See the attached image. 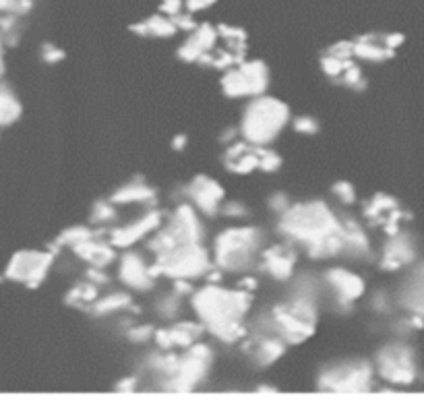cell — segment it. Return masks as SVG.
Masks as SVG:
<instances>
[{
    "label": "cell",
    "instance_id": "e0dca14e",
    "mask_svg": "<svg viewBox=\"0 0 424 420\" xmlns=\"http://www.w3.org/2000/svg\"><path fill=\"white\" fill-rule=\"evenodd\" d=\"M120 280L129 286V288H135V290H149L153 286V271H151V265H147L143 261V257L131 253V255H125L123 261H120Z\"/></svg>",
    "mask_w": 424,
    "mask_h": 420
},
{
    "label": "cell",
    "instance_id": "9a60e30c",
    "mask_svg": "<svg viewBox=\"0 0 424 420\" xmlns=\"http://www.w3.org/2000/svg\"><path fill=\"white\" fill-rule=\"evenodd\" d=\"M325 280L333 288L339 304H352V302H356L364 294V280L360 275L352 273V271L335 267V269L327 271Z\"/></svg>",
    "mask_w": 424,
    "mask_h": 420
},
{
    "label": "cell",
    "instance_id": "8fae6325",
    "mask_svg": "<svg viewBox=\"0 0 424 420\" xmlns=\"http://www.w3.org/2000/svg\"><path fill=\"white\" fill-rule=\"evenodd\" d=\"M271 327L286 344H300L315 333V321L298 315L288 302L271 311Z\"/></svg>",
    "mask_w": 424,
    "mask_h": 420
},
{
    "label": "cell",
    "instance_id": "681fc988",
    "mask_svg": "<svg viewBox=\"0 0 424 420\" xmlns=\"http://www.w3.org/2000/svg\"><path fill=\"white\" fill-rule=\"evenodd\" d=\"M116 389H118V391H133V389H135V379H127V381L118 383Z\"/></svg>",
    "mask_w": 424,
    "mask_h": 420
},
{
    "label": "cell",
    "instance_id": "7dc6e473",
    "mask_svg": "<svg viewBox=\"0 0 424 420\" xmlns=\"http://www.w3.org/2000/svg\"><path fill=\"white\" fill-rule=\"evenodd\" d=\"M87 277H89V282H94V284H98V286H104V284H108V275H106L104 271H100V267H94V269H89Z\"/></svg>",
    "mask_w": 424,
    "mask_h": 420
},
{
    "label": "cell",
    "instance_id": "ffe728a7",
    "mask_svg": "<svg viewBox=\"0 0 424 420\" xmlns=\"http://www.w3.org/2000/svg\"><path fill=\"white\" fill-rule=\"evenodd\" d=\"M414 244L412 240L405 236V234H391L389 242L385 244L383 249V261H381V267L383 269H399L403 265H407L412 259H414Z\"/></svg>",
    "mask_w": 424,
    "mask_h": 420
},
{
    "label": "cell",
    "instance_id": "cb8c5ba5",
    "mask_svg": "<svg viewBox=\"0 0 424 420\" xmlns=\"http://www.w3.org/2000/svg\"><path fill=\"white\" fill-rule=\"evenodd\" d=\"M131 30H133L135 34L147 36V38H172V36L178 32L174 19L168 17V15H162V13H160V15H153V17H149V19L137 23V25H133Z\"/></svg>",
    "mask_w": 424,
    "mask_h": 420
},
{
    "label": "cell",
    "instance_id": "4dcf8cb0",
    "mask_svg": "<svg viewBox=\"0 0 424 420\" xmlns=\"http://www.w3.org/2000/svg\"><path fill=\"white\" fill-rule=\"evenodd\" d=\"M89 238H96V234H94L89 228H85V226H75V228L67 230V232L59 238V244H71V246H75V244H79V242L89 240Z\"/></svg>",
    "mask_w": 424,
    "mask_h": 420
},
{
    "label": "cell",
    "instance_id": "f1b7e54d",
    "mask_svg": "<svg viewBox=\"0 0 424 420\" xmlns=\"http://www.w3.org/2000/svg\"><path fill=\"white\" fill-rule=\"evenodd\" d=\"M21 114L19 102L5 90H0V125H9Z\"/></svg>",
    "mask_w": 424,
    "mask_h": 420
},
{
    "label": "cell",
    "instance_id": "f546056e",
    "mask_svg": "<svg viewBox=\"0 0 424 420\" xmlns=\"http://www.w3.org/2000/svg\"><path fill=\"white\" fill-rule=\"evenodd\" d=\"M397 209V201L387 197V195H377L364 209V216L370 220H381L385 211H395Z\"/></svg>",
    "mask_w": 424,
    "mask_h": 420
},
{
    "label": "cell",
    "instance_id": "d6986e66",
    "mask_svg": "<svg viewBox=\"0 0 424 420\" xmlns=\"http://www.w3.org/2000/svg\"><path fill=\"white\" fill-rule=\"evenodd\" d=\"M203 327L197 325V323H189V321H180L176 323L174 327L170 329H160L156 331V342L160 348L168 350V348H174V346H180V348H191L197 337L201 335Z\"/></svg>",
    "mask_w": 424,
    "mask_h": 420
},
{
    "label": "cell",
    "instance_id": "603a6c76",
    "mask_svg": "<svg viewBox=\"0 0 424 420\" xmlns=\"http://www.w3.org/2000/svg\"><path fill=\"white\" fill-rule=\"evenodd\" d=\"M286 352V342L273 333V335H263L253 342V356L259 364H273L277 358H282Z\"/></svg>",
    "mask_w": 424,
    "mask_h": 420
},
{
    "label": "cell",
    "instance_id": "f6af8a7d",
    "mask_svg": "<svg viewBox=\"0 0 424 420\" xmlns=\"http://www.w3.org/2000/svg\"><path fill=\"white\" fill-rule=\"evenodd\" d=\"M269 205H271V209H273V211H282V213L290 207L288 197H286L284 193H275V195L269 199Z\"/></svg>",
    "mask_w": 424,
    "mask_h": 420
},
{
    "label": "cell",
    "instance_id": "8d00e7d4",
    "mask_svg": "<svg viewBox=\"0 0 424 420\" xmlns=\"http://www.w3.org/2000/svg\"><path fill=\"white\" fill-rule=\"evenodd\" d=\"M294 129L302 135H315L319 131V123L312 116H298L294 120Z\"/></svg>",
    "mask_w": 424,
    "mask_h": 420
},
{
    "label": "cell",
    "instance_id": "ab89813d",
    "mask_svg": "<svg viewBox=\"0 0 424 420\" xmlns=\"http://www.w3.org/2000/svg\"><path fill=\"white\" fill-rule=\"evenodd\" d=\"M182 7H184V0H162L160 11H162V15L176 17L182 13Z\"/></svg>",
    "mask_w": 424,
    "mask_h": 420
},
{
    "label": "cell",
    "instance_id": "83f0119b",
    "mask_svg": "<svg viewBox=\"0 0 424 420\" xmlns=\"http://www.w3.org/2000/svg\"><path fill=\"white\" fill-rule=\"evenodd\" d=\"M129 304H131V296L125 294V292H116V294H110V296L102 298L100 302H96L94 313L96 315H110V313L127 308Z\"/></svg>",
    "mask_w": 424,
    "mask_h": 420
},
{
    "label": "cell",
    "instance_id": "4fadbf2b",
    "mask_svg": "<svg viewBox=\"0 0 424 420\" xmlns=\"http://www.w3.org/2000/svg\"><path fill=\"white\" fill-rule=\"evenodd\" d=\"M189 199L201 209L203 213L211 216L218 211L220 203L224 201V189L218 180H211L207 176H197L189 187H187Z\"/></svg>",
    "mask_w": 424,
    "mask_h": 420
},
{
    "label": "cell",
    "instance_id": "c3c4849f",
    "mask_svg": "<svg viewBox=\"0 0 424 420\" xmlns=\"http://www.w3.org/2000/svg\"><path fill=\"white\" fill-rule=\"evenodd\" d=\"M44 59H46L48 63H56V61H63V59H65V52H63V50H56V48H52V46H48Z\"/></svg>",
    "mask_w": 424,
    "mask_h": 420
},
{
    "label": "cell",
    "instance_id": "d6a6232c",
    "mask_svg": "<svg viewBox=\"0 0 424 420\" xmlns=\"http://www.w3.org/2000/svg\"><path fill=\"white\" fill-rule=\"evenodd\" d=\"M350 65H352L350 61H341V59H335V56H331V54L323 56V61H321V67H323V71H325L327 77H339V75H343V71H346Z\"/></svg>",
    "mask_w": 424,
    "mask_h": 420
},
{
    "label": "cell",
    "instance_id": "4316f807",
    "mask_svg": "<svg viewBox=\"0 0 424 420\" xmlns=\"http://www.w3.org/2000/svg\"><path fill=\"white\" fill-rule=\"evenodd\" d=\"M343 236H346V251L343 253H352L356 257H368L370 253V244L366 234L362 232V228L358 224H354L352 220L343 224Z\"/></svg>",
    "mask_w": 424,
    "mask_h": 420
},
{
    "label": "cell",
    "instance_id": "8992f818",
    "mask_svg": "<svg viewBox=\"0 0 424 420\" xmlns=\"http://www.w3.org/2000/svg\"><path fill=\"white\" fill-rule=\"evenodd\" d=\"M211 269L209 253L199 244H187L172 253L156 257V263L151 265L153 275H168L172 280H193L199 275H205Z\"/></svg>",
    "mask_w": 424,
    "mask_h": 420
},
{
    "label": "cell",
    "instance_id": "ac0fdd59",
    "mask_svg": "<svg viewBox=\"0 0 424 420\" xmlns=\"http://www.w3.org/2000/svg\"><path fill=\"white\" fill-rule=\"evenodd\" d=\"M215 40H218V32L209 25V23H203L199 25L193 36L182 44V48L178 50V56L187 63H195V61H201L205 54H209L215 46Z\"/></svg>",
    "mask_w": 424,
    "mask_h": 420
},
{
    "label": "cell",
    "instance_id": "52a82bcc",
    "mask_svg": "<svg viewBox=\"0 0 424 420\" xmlns=\"http://www.w3.org/2000/svg\"><path fill=\"white\" fill-rule=\"evenodd\" d=\"M372 383V368L368 362H341L325 368L319 375V389L337 393L368 391Z\"/></svg>",
    "mask_w": 424,
    "mask_h": 420
},
{
    "label": "cell",
    "instance_id": "7a4b0ae2",
    "mask_svg": "<svg viewBox=\"0 0 424 420\" xmlns=\"http://www.w3.org/2000/svg\"><path fill=\"white\" fill-rule=\"evenodd\" d=\"M343 224L333 216V211L323 201L298 203L288 207L279 220V232L290 240L300 242L310 251L331 234L339 232Z\"/></svg>",
    "mask_w": 424,
    "mask_h": 420
},
{
    "label": "cell",
    "instance_id": "74e56055",
    "mask_svg": "<svg viewBox=\"0 0 424 420\" xmlns=\"http://www.w3.org/2000/svg\"><path fill=\"white\" fill-rule=\"evenodd\" d=\"M116 218V211L112 205L108 203H96L94 207V213H92V222H110Z\"/></svg>",
    "mask_w": 424,
    "mask_h": 420
},
{
    "label": "cell",
    "instance_id": "816d5d0a",
    "mask_svg": "<svg viewBox=\"0 0 424 420\" xmlns=\"http://www.w3.org/2000/svg\"><path fill=\"white\" fill-rule=\"evenodd\" d=\"M184 143H187V139H184V137H176L174 147H176V149H178V147H184Z\"/></svg>",
    "mask_w": 424,
    "mask_h": 420
},
{
    "label": "cell",
    "instance_id": "6da1fadb",
    "mask_svg": "<svg viewBox=\"0 0 424 420\" xmlns=\"http://www.w3.org/2000/svg\"><path fill=\"white\" fill-rule=\"evenodd\" d=\"M251 300L253 298L244 288L224 290L220 286H207L195 292L193 308L215 337L226 344H234L246 335L242 319L251 308Z\"/></svg>",
    "mask_w": 424,
    "mask_h": 420
},
{
    "label": "cell",
    "instance_id": "3957f363",
    "mask_svg": "<svg viewBox=\"0 0 424 420\" xmlns=\"http://www.w3.org/2000/svg\"><path fill=\"white\" fill-rule=\"evenodd\" d=\"M290 120V110L275 98H257L242 116V137L251 145H269Z\"/></svg>",
    "mask_w": 424,
    "mask_h": 420
},
{
    "label": "cell",
    "instance_id": "5b68a950",
    "mask_svg": "<svg viewBox=\"0 0 424 420\" xmlns=\"http://www.w3.org/2000/svg\"><path fill=\"white\" fill-rule=\"evenodd\" d=\"M201 236H203V230H201L195 209L191 205H180L170 218V222L164 226V230L151 238L149 249L156 253V257H160L180 246L195 244L201 240Z\"/></svg>",
    "mask_w": 424,
    "mask_h": 420
},
{
    "label": "cell",
    "instance_id": "44dd1931",
    "mask_svg": "<svg viewBox=\"0 0 424 420\" xmlns=\"http://www.w3.org/2000/svg\"><path fill=\"white\" fill-rule=\"evenodd\" d=\"M401 304L412 313L424 319V265L416 267L403 284Z\"/></svg>",
    "mask_w": 424,
    "mask_h": 420
},
{
    "label": "cell",
    "instance_id": "d590c367",
    "mask_svg": "<svg viewBox=\"0 0 424 420\" xmlns=\"http://www.w3.org/2000/svg\"><path fill=\"white\" fill-rule=\"evenodd\" d=\"M329 54L335 56V59H341V61H350L354 56V42H337L329 48Z\"/></svg>",
    "mask_w": 424,
    "mask_h": 420
},
{
    "label": "cell",
    "instance_id": "30bf717a",
    "mask_svg": "<svg viewBox=\"0 0 424 420\" xmlns=\"http://www.w3.org/2000/svg\"><path fill=\"white\" fill-rule=\"evenodd\" d=\"M377 368L385 381L395 385H410L416 379L414 352L407 346L391 344L377 354Z\"/></svg>",
    "mask_w": 424,
    "mask_h": 420
},
{
    "label": "cell",
    "instance_id": "836d02e7",
    "mask_svg": "<svg viewBox=\"0 0 424 420\" xmlns=\"http://www.w3.org/2000/svg\"><path fill=\"white\" fill-rule=\"evenodd\" d=\"M333 195H335L343 205H352V203L356 201V189H354L350 182H346V180L333 185Z\"/></svg>",
    "mask_w": 424,
    "mask_h": 420
},
{
    "label": "cell",
    "instance_id": "60d3db41",
    "mask_svg": "<svg viewBox=\"0 0 424 420\" xmlns=\"http://www.w3.org/2000/svg\"><path fill=\"white\" fill-rule=\"evenodd\" d=\"M343 83L348 85V87H360L362 85V75H360V71H358V67H354V65H350L346 71H343Z\"/></svg>",
    "mask_w": 424,
    "mask_h": 420
},
{
    "label": "cell",
    "instance_id": "1f68e13d",
    "mask_svg": "<svg viewBox=\"0 0 424 420\" xmlns=\"http://www.w3.org/2000/svg\"><path fill=\"white\" fill-rule=\"evenodd\" d=\"M98 284H94V282H89V284H83V286H77V288H73V292L69 294V302H94L96 298H98Z\"/></svg>",
    "mask_w": 424,
    "mask_h": 420
},
{
    "label": "cell",
    "instance_id": "f35d334b",
    "mask_svg": "<svg viewBox=\"0 0 424 420\" xmlns=\"http://www.w3.org/2000/svg\"><path fill=\"white\" fill-rule=\"evenodd\" d=\"M178 308H180V300H178V294H176V292L160 302V313H162L164 317H174V315L178 313Z\"/></svg>",
    "mask_w": 424,
    "mask_h": 420
},
{
    "label": "cell",
    "instance_id": "9c48e42d",
    "mask_svg": "<svg viewBox=\"0 0 424 420\" xmlns=\"http://www.w3.org/2000/svg\"><path fill=\"white\" fill-rule=\"evenodd\" d=\"M269 85L267 67L261 61L244 63L236 71H228L222 77V90L228 98H246L261 96Z\"/></svg>",
    "mask_w": 424,
    "mask_h": 420
},
{
    "label": "cell",
    "instance_id": "ee69618b",
    "mask_svg": "<svg viewBox=\"0 0 424 420\" xmlns=\"http://www.w3.org/2000/svg\"><path fill=\"white\" fill-rule=\"evenodd\" d=\"M218 0H184V7L189 13H197V11H205L209 7H213Z\"/></svg>",
    "mask_w": 424,
    "mask_h": 420
},
{
    "label": "cell",
    "instance_id": "ba28073f",
    "mask_svg": "<svg viewBox=\"0 0 424 420\" xmlns=\"http://www.w3.org/2000/svg\"><path fill=\"white\" fill-rule=\"evenodd\" d=\"M211 362H213L211 350L205 344H193L187 350V354L180 356L178 370L174 372V377H170V379H166L162 383L164 389H170V391H191L195 385H199L205 379Z\"/></svg>",
    "mask_w": 424,
    "mask_h": 420
},
{
    "label": "cell",
    "instance_id": "d4e9b609",
    "mask_svg": "<svg viewBox=\"0 0 424 420\" xmlns=\"http://www.w3.org/2000/svg\"><path fill=\"white\" fill-rule=\"evenodd\" d=\"M372 38H374V36H364V38H360L358 42H354V56H360V59L372 61V63L391 59V56H393V50L385 46V38H383L381 44H379L377 40H372Z\"/></svg>",
    "mask_w": 424,
    "mask_h": 420
},
{
    "label": "cell",
    "instance_id": "7402d4cb",
    "mask_svg": "<svg viewBox=\"0 0 424 420\" xmlns=\"http://www.w3.org/2000/svg\"><path fill=\"white\" fill-rule=\"evenodd\" d=\"M73 251L77 253L79 259H83V261H87L92 267H100V269H102V267H108V265L116 259L114 249H112L110 244H106V242L96 240V238H89V240H85V242L75 244Z\"/></svg>",
    "mask_w": 424,
    "mask_h": 420
},
{
    "label": "cell",
    "instance_id": "7bdbcfd3",
    "mask_svg": "<svg viewBox=\"0 0 424 420\" xmlns=\"http://www.w3.org/2000/svg\"><path fill=\"white\" fill-rule=\"evenodd\" d=\"M151 335H156V331H153L149 325H139V327H133V329L129 331V337H131L133 342H145V339H149Z\"/></svg>",
    "mask_w": 424,
    "mask_h": 420
},
{
    "label": "cell",
    "instance_id": "5bb4252c",
    "mask_svg": "<svg viewBox=\"0 0 424 420\" xmlns=\"http://www.w3.org/2000/svg\"><path fill=\"white\" fill-rule=\"evenodd\" d=\"M160 224H162V211L153 209L145 218H141V220H137V222H133L129 226L112 230L110 232V242H112V246H120V249L131 246V244L139 242L145 234H149L156 228H160Z\"/></svg>",
    "mask_w": 424,
    "mask_h": 420
},
{
    "label": "cell",
    "instance_id": "e575fe53",
    "mask_svg": "<svg viewBox=\"0 0 424 420\" xmlns=\"http://www.w3.org/2000/svg\"><path fill=\"white\" fill-rule=\"evenodd\" d=\"M279 166H282L279 156L273 154V151H269V149H265V147H261V162H259V168L265 170V172H273V170L279 168Z\"/></svg>",
    "mask_w": 424,
    "mask_h": 420
},
{
    "label": "cell",
    "instance_id": "484cf974",
    "mask_svg": "<svg viewBox=\"0 0 424 420\" xmlns=\"http://www.w3.org/2000/svg\"><path fill=\"white\" fill-rule=\"evenodd\" d=\"M153 199L156 191L141 182H131L112 195V203H151Z\"/></svg>",
    "mask_w": 424,
    "mask_h": 420
},
{
    "label": "cell",
    "instance_id": "7c38bea8",
    "mask_svg": "<svg viewBox=\"0 0 424 420\" xmlns=\"http://www.w3.org/2000/svg\"><path fill=\"white\" fill-rule=\"evenodd\" d=\"M50 263H52L50 253H34V251L17 253L7 269V275L25 282L30 286H38L44 280L46 271L50 269Z\"/></svg>",
    "mask_w": 424,
    "mask_h": 420
},
{
    "label": "cell",
    "instance_id": "bcb514c9",
    "mask_svg": "<svg viewBox=\"0 0 424 420\" xmlns=\"http://www.w3.org/2000/svg\"><path fill=\"white\" fill-rule=\"evenodd\" d=\"M224 211H226L230 218H244V216L248 213V209H246L242 203H228V205L224 207Z\"/></svg>",
    "mask_w": 424,
    "mask_h": 420
},
{
    "label": "cell",
    "instance_id": "2e32d148",
    "mask_svg": "<svg viewBox=\"0 0 424 420\" xmlns=\"http://www.w3.org/2000/svg\"><path fill=\"white\" fill-rule=\"evenodd\" d=\"M263 267L275 280H290L296 265V253L288 244H273L263 251Z\"/></svg>",
    "mask_w": 424,
    "mask_h": 420
},
{
    "label": "cell",
    "instance_id": "f907efd6",
    "mask_svg": "<svg viewBox=\"0 0 424 420\" xmlns=\"http://www.w3.org/2000/svg\"><path fill=\"white\" fill-rule=\"evenodd\" d=\"M240 288H244V290H255V288H257V280L246 277V280H242V282H240Z\"/></svg>",
    "mask_w": 424,
    "mask_h": 420
},
{
    "label": "cell",
    "instance_id": "277c9868",
    "mask_svg": "<svg viewBox=\"0 0 424 420\" xmlns=\"http://www.w3.org/2000/svg\"><path fill=\"white\" fill-rule=\"evenodd\" d=\"M261 244H263V236L257 228L244 226V228L224 230L213 244L215 263L218 267L228 271L246 269L257 257Z\"/></svg>",
    "mask_w": 424,
    "mask_h": 420
},
{
    "label": "cell",
    "instance_id": "b9f144b4",
    "mask_svg": "<svg viewBox=\"0 0 424 420\" xmlns=\"http://www.w3.org/2000/svg\"><path fill=\"white\" fill-rule=\"evenodd\" d=\"M174 19V23H176V28L178 30H189V32H195L199 25L195 23V19H193V13H180V15H176V17H172Z\"/></svg>",
    "mask_w": 424,
    "mask_h": 420
}]
</instances>
